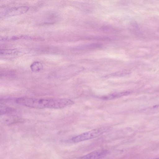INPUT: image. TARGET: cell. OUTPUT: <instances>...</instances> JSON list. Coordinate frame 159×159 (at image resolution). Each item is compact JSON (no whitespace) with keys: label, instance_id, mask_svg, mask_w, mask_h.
<instances>
[{"label":"cell","instance_id":"cell-6","mask_svg":"<svg viewBox=\"0 0 159 159\" xmlns=\"http://www.w3.org/2000/svg\"><path fill=\"white\" fill-rule=\"evenodd\" d=\"M3 121L7 124H12L22 122L23 120L14 116H9L4 118Z\"/></svg>","mask_w":159,"mask_h":159},{"label":"cell","instance_id":"cell-12","mask_svg":"<svg viewBox=\"0 0 159 159\" xmlns=\"http://www.w3.org/2000/svg\"><path fill=\"white\" fill-rule=\"evenodd\" d=\"M159 159V158H156V159Z\"/></svg>","mask_w":159,"mask_h":159},{"label":"cell","instance_id":"cell-11","mask_svg":"<svg viewBox=\"0 0 159 159\" xmlns=\"http://www.w3.org/2000/svg\"><path fill=\"white\" fill-rule=\"evenodd\" d=\"M14 111L13 109L3 105H0V115H3L6 113Z\"/></svg>","mask_w":159,"mask_h":159},{"label":"cell","instance_id":"cell-3","mask_svg":"<svg viewBox=\"0 0 159 159\" xmlns=\"http://www.w3.org/2000/svg\"><path fill=\"white\" fill-rule=\"evenodd\" d=\"M29 9L27 6H21L13 7L6 10L2 15L4 17H11L20 15L26 12Z\"/></svg>","mask_w":159,"mask_h":159},{"label":"cell","instance_id":"cell-4","mask_svg":"<svg viewBox=\"0 0 159 159\" xmlns=\"http://www.w3.org/2000/svg\"><path fill=\"white\" fill-rule=\"evenodd\" d=\"M109 153V152L107 150L98 149L78 157L76 159H102L106 157Z\"/></svg>","mask_w":159,"mask_h":159},{"label":"cell","instance_id":"cell-9","mask_svg":"<svg viewBox=\"0 0 159 159\" xmlns=\"http://www.w3.org/2000/svg\"><path fill=\"white\" fill-rule=\"evenodd\" d=\"M21 39V35L2 36L0 37L1 41H11Z\"/></svg>","mask_w":159,"mask_h":159},{"label":"cell","instance_id":"cell-10","mask_svg":"<svg viewBox=\"0 0 159 159\" xmlns=\"http://www.w3.org/2000/svg\"><path fill=\"white\" fill-rule=\"evenodd\" d=\"M100 46V44L98 43H92L90 44L85 45L77 47V49H93L98 48Z\"/></svg>","mask_w":159,"mask_h":159},{"label":"cell","instance_id":"cell-2","mask_svg":"<svg viewBox=\"0 0 159 159\" xmlns=\"http://www.w3.org/2000/svg\"><path fill=\"white\" fill-rule=\"evenodd\" d=\"M109 130L107 127H102L87 131L73 137L71 141L77 143L98 137L107 132Z\"/></svg>","mask_w":159,"mask_h":159},{"label":"cell","instance_id":"cell-8","mask_svg":"<svg viewBox=\"0 0 159 159\" xmlns=\"http://www.w3.org/2000/svg\"><path fill=\"white\" fill-rule=\"evenodd\" d=\"M30 68L34 72H38L41 70L43 68L42 64L39 61H35L30 65Z\"/></svg>","mask_w":159,"mask_h":159},{"label":"cell","instance_id":"cell-5","mask_svg":"<svg viewBox=\"0 0 159 159\" xmlns=\"http://www.w3.org/2000/svg\"><path fill=\"white\" fill-rule=\"evenodd\" d=\"M20 52L16 49H2L0 51L1 57L5 58H10L18 56Z\"/></svg>","mask_w":159,"mask_h":159},{"label":"cell","instance_id":"cell-1","mask_svg":"<svg viewBox=\"0 0 159 159\" xmlns=\"http://www.w3.org/2000/svg\"><path fill=\"white\" fill-rule=\"evenodd\" d=\"M16 102L20 105L37 109L46 108L59 109L64 108L74 103L67 98H36L21 97L16 98Z\"/></svg>","mask_w":159,"mask_h":159},{"label":"cell","instance_id":"cell-7","mask_svg":"<svg viewBox=\"0 0 159 159\" xmlns=\"http://www.w3.org/2000/svg\"><path fill=\"white\" fill-rule=\"evenodd\" d=\"M129 93V92L127 91L112 93L102 97L101 98L104 100H110L119 98L120 97L127 94Z\"/></svg>","mask_w":159,"mask_h":159}]
</instances>
